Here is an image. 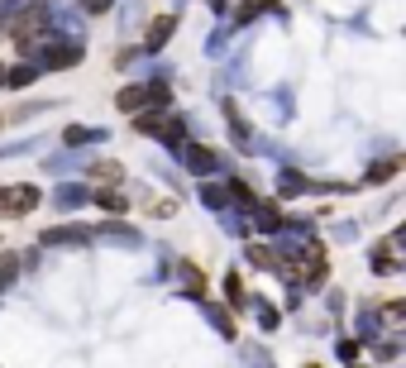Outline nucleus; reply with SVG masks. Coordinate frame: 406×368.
<instances>
[{"instance_id":"obj_1","label":"nucleus","mask_w":406,"mask_h":368,"mask_svg":"<svg viewBox=\"0 0 406 368\" xmlns=\"http://www.w3.org/2000/svg\"><path fill=\"white\" fill-rule=\"evenodd\" d=\"M38 206V191L34 186H0V215H24Z\"/></svg>"},{"instance_id":"obj_2","label":"nucleus","mask_w":406,"mask_h":368,"mask_svg":"<svg viewBox=\"0 0 406 368\" xmlns=\"http://www.w3.org/2000/svg\"><path fill=\"white\" fill-rule=\"evenodd\" d=\"M172 24H177L172 14H163V19H153V29H148V43H163V39L172 34Z\"/></svg>"},{"instance_id":"obj_3","label":"nucleus","mask_w":406,"mask_h":368,"mask_svg":"<svg viewBox=\"0 0 406 368\" xmlns=\"http://www.w3.org/2000/svg\"><path fill=\"white\" fill-rule=\"evenodd\" d=\"M120 105H124V110H134V105H144V91H134V87H129V91H120Z\"/></svg>"},{"instance_id":"obj_4","label":"nucleus","mask_w":406,"mask_h":368,"mask_svg":"<svg viewBox=\"0 0 406 368\" xmlns=\"http://www.w3.org/2000/svg\"><path fill=\"white\" fill-rule=\"evenodd\" d=\"M101 206H105V210H124V196H120V191H105Z\"/></svg>"},{"instance_id":"obj_5","label":"nucleus","mask_w":406,"mask_h":368,"mask_svg":"<svg viewBox=\"0 0 406 368\" xmlns=\"http://www.w3.org/2000/svg\"><path fill=\"white\" fill-rule=\"evenodd\" d=\"M96 177H105V182H120V168H115V163H96Z\"/></svg>"},{"instance_id":"obj_6","label":"nucleus","mask_w":406,"mask_h":368,"mask_svg":"<svg viewBox=\"0 0 406 368\" xmlns=\"http://www.w3.org/2000/svg\"><path fill=\"white\" fill-rule=\"evenodd\" d=\"M192 168H196V173H205V168H210V153H205V149H196V153H192Z\"/></svg>"},{"instance_id":"obj_7","label":"nucleus","mask_w":406,"mask_h":368,"mask_svg":"<svg viewBox=\"0 0 406 368\" xmlns=\"http://www.w3.org/2000/svg\"><path fill=\"white\" fill-rule=\"evenodd\" d=\"M306 368H315V364H306Z\"/></svg>"}]
</instances>
